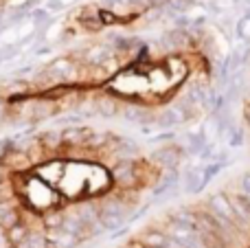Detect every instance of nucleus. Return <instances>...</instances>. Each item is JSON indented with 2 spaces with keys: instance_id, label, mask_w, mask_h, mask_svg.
I'll use <instances>...</instances> for the list:
<instances>
[{
  "instance_id": "obj_1",
  "label": "nucleus",
  "mask_w": 250,
  "mask_h": 248,
  "mask_svg": "<svg viewBox=\"0 0 250 248\" xmlns=\"http://www.w3.org/2000/svg\"><path fill=\"white\" fill-rule=\"evenodd\" d=\"M167 237L171 242H176L180 248H202V244L198 240V231L191 228L189 224L180 222V220L167 228Z\"/></svg>"
},
{
  "instance_id": "obj_2",
  "label": "nucleus",
  "mask_w": 250,
  "mask_h": 248,
  "mask_svg": "<svg viewBox=\"0 0 250 248\" xmlns=\"http://www.w3.org/2000/svg\"><path fill=\"white\" fill-rule=\"evenodd\" d=\"M208 207H211L213 215H215V220H220V224H224V227L233 228L235 224L239 222L237 215H235L233 207H230V200L226 196H222V193H217V196L211 198V202H208Z\"/></svg>"
},
{
  "instance_id": "obj_3",
  "label": "nucleus",
  "mask_w": 250,
  "mask_h": 248,
  "mask_svg": "<svg viewBox=\"0 0 250 248\" xmlns=\"http://www.w3.org/2000/svg\"><path fill=\"white\" fill-rule=\"evenodd\" d=\"M123 222H125V211L117 205L105 207L104 213H101V224H104L105 228H117V227H121Z\"/></svg>"
},
{
  "instance_id": "obj_4",
  "label": "nucleus",
  "mask_w": 250,
  "mask_h": 248,
  "mask_svg": "<svg viewBox=\"0 0 250 248\" xmlns=\"http://www.w3.org/2000/svg\"><path fill=\"white\" fill-rule=\"evenodd\" d=\"M182 121H185V114H182L180 108H167L163 112V117H160V125L163 127H173Z\"/></svg>"
},
{
  "instance_id": "obj_5",
  "label": "nucleus",
  "mask_w": 250,
  "mask_h": 248,
  "mask_svg": "<svg viewBox=\"0 0 250 248\" xmlns=\"http://www.w3.org/2000/svg\"><path fill=\"white\" fill-rule=\"evenodd\" d=\"M176 183H178V171H176V169H171V171H169V174L158 183V187H156V191H154V193H156V196H163L165 191H169V189L176 187Z\"/></svg>"
},
{
  "instance_id": "obj_6",
  "label": "nucleus",
  "mask_w": 250,
  "mask_h": 248,
  "mask_svg": "<svg viewBox=\"0 0 250 248\" xmlns=\"http://www.w3.org/2000/svg\"><path fill=\"white\" fill-rule=\"evenodd\" d=\"M51 70H53V75H57V77H62V79H68V77H73V66H70V62L68 60H57L55 64L51 66Z\"/></svg>"
},
{
  "instance_id": "obj_7",
  "label": "nucleus",
  "mask_w": 250,
  "mask_h": 248,
  "mask_svg": "<svg viewBox=\"0 0 250 248\" xmlns=\"http://www.w3.org/2000/svg\"><path fill=\"white\" fill-rule=\"evenodd\" d=\"M13 224H18V215H16V211L9 209V207H0V227L11 228Z\"/></svg>"
},
{
  "instance_id": "obj_8",
  "label": "nucleus",
  "mask_w": 250,
  "mask_h": 248,
  "mask_svg": "<svg viewBox=\"0 0 250 248\" xmlns=\"http://www.w3.org/2000/svg\"><path fill=\"white\" fill-rule=\"evenodd\" d=\"M97 112L104 117H114L117 114V103L112 99H99L97 101Z\"/></svg>"
},
{
  "instance_id": "obj_9",
  "label": "nucleus",
  "mask_w": 250,
  "mask_h": 248,
  "mask_svg": "<svg viewBox=\"0 0 250 248\" xmlns=\"http://www.w3.org/2000/svg\"><path fill=\"white\" fill-rule=\"evenodd\" d=\"M187 189L189 191H200L202 189V174L198 169H191L187 174Z\"/></svg>"
},
{
  "instance_id": "obj_10",
  "label": "nucleus",
  "mask_w": 250,
  "mask_h": 248,
  "mask_svg": "<svg viewBox=\"0 0 250 248\" xmlns=\"http://www.w3.org/2000/svg\"><path fill=\"white\" fill-rule=\"evenodd\" d=\"M62 231H64V233H70V235H77V233L82 231V220H77V218L64 220V224H62Z\"/></svg>"
},
{
  "instance_id": "obj_11",
  "label": "nucleus",
  "mask_w": 250,
  "mask_h": 248,
  "mask_svg": "<svg viewBox=\"0 0 250 248\" xmlns=\"http://www.w3.org/2000/svg\"><path fill=\"white\" fill-rule=\"evenodd\" d=\"M189 99L195 101V103H207L208 95H207V90H204L202 86H193L191 88V92H189Z\"/></svg>"
},
{
  "instance_id": "obj_12",
  "label": "nucleus",
  "mask_w": 250,
  "mask_h": 248,
  "mask_svg": "<svg viewBox=\"0 0 250 248\" xmlns=\"http://www.w3.org/2000/svg\"><path fill=\"white\" fill-rule=\"evenodd\" d=\"M123 119H125V121H143V119H145V114H143L138 108H125L123 110Z\"/></svg>"
},
{
  "instance_id": "obj_13",
  "label": "nucleus",
  "mask_w": 250,
  "mask_h": 248,
  "mask_svg": "<svg viewBox=\"0 0 250 248\" xmlns=\"http://www.w3.org/2000/svg\"><path fill=\"white\" fill-rule=\"evenodd\" d=\"M145 242H147L149 246H163L165 242H167V237L160 235V233H147V235H145Z\"/></svg>"
},
{
  "instance_id": "obj_14",
  "label": "nucleus",
  "mask_w": 250,
  "mask_h": 248,
  "mask_svg": "<svg viewBox=\"0 0 250 248\" xmlns=\"http://www.w3.org/2000/svg\"><path fill=\"white\" fill-rule=\"evenodd\" d=\"M24 235H26V231L22 227H18V224H13V227L9 228V240L11 242H20Z\"/></svg>"
},
{
  "instance_id": "obj_15",
  "label": "nucleus",
  "mask_w": 250,
  "mask_h": 248,
  "mask_svg": "<svg viewBox=\"0 0 250 248\" xmlns=\"http://www.w3.org/2000/svg\"><path fill=\"white\" fill-rule=\"evenodd\" d=\"M158 156H160V161H163L165 165H176V163H178V156H176V152H173V149H169V152L165 149V152H160Z\"/></svg>"
},
{
  "instance_id": "obj_16",
  "label": "nucleus",
  "mask_w": 250,
  "mask_h": 248,
  "mask_svg": "<svg viewBox=\"0 0 250 248\" xmlns=\"http://www.w3.org/2000/svg\"><path fill=\"white\" fill-rule=\"evenodd\" d=\"M29 248H48L46 237H42V235H33V237L29 240Z\"/></svg>"
},
{
  "instance_id": "obj_17",
  "label": "nucleus",
  "mask_w": 250,
  "mask_h": 248,
  "mask_svg": "<svg viewBox=\"0 0 250 248\" xmlns=\"http://www.w3.org/2000/svg\"><path fill=\"white\" fill-rule=\"evenodd\" d=\"M105 57H108V53H105L104 48H99L97 53H90V55H88V60H90L92 64H101V62H104Z\"/></svg>"
},
{
  "instance_id": "obj_18",
  "label": "nucleus",
  "mask_w": 250,
  "mask_h": 248,
  "mask_svg": "<svg viewBox=\"0 0 250 248\" xmlns=\"http://www.w3.org/2000/svg\"><path fill=\"white\" fill-rule=\"evenodd\" d=\"M242 143H244V132H242V130L233 132V139H230V147H239Z\"/></svg>"
},
{
  "instance_id": "obj_19",
  "label": "nucleus",
  "mask_w": 250,
  "mask_h": 248,
  "mask_svg": "<svg viewBox=\"0 0 250 248\" xmlns=\"http://www.w3.org/2000/svg\"><path fill=\"white\" fill-rule=\"evenodd\" d=\"M62 136H64L66 141H79V136H82V132H79V130H68V132H64V134H62Z\"/></svg>"
},
{
  "instance_id": "obj_20",
  "label": "nucleus",
  "mask_w": 250,
  "mask_h": 248,
  "mask_svg": "<svg viewBox=\"0 0 250 248\" xmlns=\"http://www.w3.org/2000/svg\"><path fill=\"white\" fill-rule=\"evenodd\" d=\"M242 185H244V191H246V193H250V176H244Z\"/></svg>"
},
{
  "instance_id": "obj_21",
  "label": "nucleus",
  "mask_w": 250,
  "mask_h": 248,
  "mask_svg": "<svg viewBox=\"0 0 250 248\" xmlns=\"http://www.w3.org/2000/svg\"><path fill=\"white\" fill-rule=\"evenodd\" d=\"M48 9H62V2L60 0H51V2H48Z\"/></svg>"
},
{
  "instance_id": "obj_22",
  "label": "nucleus",
  "mask_w": 250,
  "mask_h": 248,
  "mask_svg": "<svg viewBox=\"0 0 250 248\" xmlns=\"http://www.w3.org/2000/svg\"><path fill=\"white\" fill-rule=\"evenodd\" d=\"M244 198H246V200H248V202H250V193H246V196H244Z\"/></svg>"
}]
</instances>
